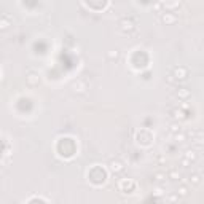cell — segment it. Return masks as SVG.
Returning a JSON list of instances; mask_svg holds the SVG:
<instances>
[{
  "instance_id": "cell-14",
  "label": "cell",
  "mask_w": 204,
  "mask_h": 204,
  "mask_svg": "<svg viewBox=\"0 0 204 204\" xmlns=\"http://www.w3.org/2000/svg\"><path fill=\"white\" fill-rule=\"evenodd\" d=\"M169 177H171V179H172V180H176V179H179V172H177V171H171V172H169Z\"/></svg>"
},
{
  "instance_id": "cell-16",
  "label": "cell",
  "mask_w": 204,
  "mask_h": 204,
  "mask_svg": "<svg viewBox=\"0 0 204 204\" xmlns=\"http://www.w3.org/2000/svg\"><path fill=\"white\" fill-rule=\"evenodd\" d=\"M176 140L177 142H183V140H185V136H183V134H177V132H176Z\"/></svg>"
},
{
  "instance_id": "cell-12",
  "label": "cell",
  "mask_w": 204,
  "mask_h": 204,
  "mask_svg": "<svg viewBox=\"0 0 204 204\" xmlns=\"http://www.w3.org/2000/svg\"><path fill=\"white\" fill-rule=\"evenodd\" d=\"M174 118H176V120H182V118H183L182 110H174Z\"/></svg>"
},
{
  "instance_id": "cell-17",
  "label": "cell",
  "mask_w": 204,
  "mask_h": 204,
  "mask_svg": "<svg viewBox=\"0 0 204 204\" xmlns=\"http://www.w3.org/2000/svg\"><path fill=\"white\" fill-rule=\"evenodd\" d=\"M156 180H158V182H161V180H164V174H156Z\"/></svg>"
},
{
  "instance_id": "cell-8",
  "label": "cell",
  "mask_w": 204,
  "mask_h": 204,
  "mask_svg": "<svg viewBox=\"0 0 204 204\" xmlns=\"http://www.w3.org/2000/svg\"><path fill=\"white\" fill-rule=\"evenodd\" d=\"M163 3H164V7H166V8H174V7L179 5V0H164Z\"/></svg>"
},
{
  "instance_id": "cell-9",
  "label": "cell",
  "mask_w": 204,
  "mask_h": 204,
  "mask_svg": "<svg viewBox=\"0 0 204 204\" xmlns=\"http://www.w3.org/2000/svg\"><path fill=\"white\" fill-rule=\"evenodd\" d=\"M190 182L193 183V185H199L201 183V176L199 174H193V176L190 177Z\"/></svg>"
},
{
  "instance_id": "cell-11",
  "label": "cell",
  "mask_w": 204,
  "mask_h": 204,
  "mask_svg": "<svg viewBox=\"0 0 204 204\" xmlns=\"http://www.w3.org/2000/svg\"><path fill=\"white\" fill-rule=\"evenodd\" d=\"M190 96V91H187L185 88H182V89H179V97H182V99H185V97Z\"/></svg>"
},
{
  "instance_id": "cell-5",
  "label": "cell",
  "mask_w": 204,
  "mask_h": 204,
  "mask_svg": "<svg viewBox=\"0 0 204 204\" xmlns=\"http://www.w3.org/2000/svg\"><path fill=\"white\" fill-rule=\"evenodd\" d=\"M196 158H198V155H196L195 150H188V152L185 153V159H188V161H195Z\"/></svg>"
},
{
  "instance_id": "cell-10",
  "label": "cell",
  "mask_w": 204,
  "mask_h": 204,
  "mask_svg": "<svg viewBox=\"0 0 204 204\" xmlns=\"http://www.w3.org/2000/svg\"><path fill=\"white\" fill-rule=\"evenodd\" d=\"M188 195V188L185 187V185H182V187L177 190V196H187Z\"/></svg>"
},
{
  "instance_id": "cell-1",
  "label": "cell",
  "mask_w": 204,
  "mask_h": 204,
  "mask_svg": "<svg viewBox=\"0 0 204 204\" xmlns=\"http://www.w3.org/2000/svg\"><path fill=\"white\" fill-rule=\"evenodd\" d=\"M123 163L120 161V159H113V161H110V169L113 171V172H120V171H123Z\"/></svg>"
},
{
  "instance_id": "cell-3",
  "label": "cell",
  "mask_w": 204,
  "mask_h": 204,
  "mask_svg": "<svg viewBox=\"0 0 204 204\" xmlns=\"http://www.w3.org/2000/svg\"><path fill=\"white\" fill-rule=\"evenodd\" d=\"M27 81L30 85H38V83H40V77H38L37 73L32 72V73H29V75H27Z\"/></svg>"
},
{
  "instance_id": "cell-13",
  "label": "cell",
  "mask_w": 204,
  "mask_h": 204,
  "mask_svg": "<svg viewBox=\"0 0 204 204\" xmlns=\"http://www.w3.org/2000/svg\"><path fill=\"white\" fill-rule=\"evenodd\" d=\"M179 131H180V126L177 125V123L171 125V132H174V134H176V132H179Z\"/></svg>"
},
{
  "instance_id": "cell-2",
  "label": "cell",
  "mask_w": 204,
  "mask_h": 204,
  "mask_svg": "<svg viewBox=\"0 0 204 204\" xmlns=\"http://www.w3.org/2000/svg\"><path fill=\"white\" fill-rule=\"evenodd\" d=\"M136 187V183L132 182V180H121L120 183H118V188H120L121 191H125V188H134Z\"/></svg>"
},
{
  "instance_id": "cell-7",
  "label": "cell",
  "mask_w": 204,
  "mask_h": 204,
  "mask_svg": "<svg viewBox=\"0 0 204 204\" xmlns=\"http://www.w3.org/2000/svg\"><path fill=\"white\" fill-rule=\"evenodd\" d=\"M163 21L166 22V24H172V22L176 21V16H172V14L166 13V14H164V16H163Z\"/></svg>"
},
{
  "instance_id": "cell-4",
  "label": "cell",
  "mask_w": 204,
  "mask_h": 204,
  "mask_svg": "<svg viewBox=\"0 0 204 204\" xmlns=\"http://www.w3.org/2000/svg\"><path fill=\"white\" fill-rule=\"evenodd\" d=\"M179 73H180V77H179L180 80H183V78H187V77H188V70L185 69V67H177V69H176V75H179Z\"/></svg>"
},
{
  "instance_id": "cell-6",
  "label": "cell",
  "mask_w": 204,
  "mask_h": 204,
  "mask_svg": "<svg viewBox=\"0 0 204 204\" xmlns=\"http://www.w3.org/2000/svg\"><path fill=\"white\" fill-rule=\"evenodd\" d=\"M72 88H73V91H78V93H83V91L86 89V86H85L81 81H78V83H73Z\"/></svg>"
},
{
  "instance_id": "cell-15",
  "label": "cell",
  "mask_w": 204,
  "mask_h": 204,
  "mask_svg": "<svg viewBox=\"0 0 204 204\" xmlns=\"http://www.w3.org/2000/svg\"><path fill=\"white\" fill-rule=\"evenodd\" d=\"M8 26H10V21H0V29L3 30V29H8Z\"/></svg>"
},
{
  "instance_id": "cell-18",
  "label": "cell",
  "mask_w": 204,
  "mask_h": 204,
  "mask_svg": "<svg viewBox=\"0 0 204 204\" xmlns=\"http://www.w3.org/2000/svg\"><path fill=\"white\" fill-rule=\"evenodd\" d=\"M108 58H112V59H113V58H118V53H117V51H115V53H108Z\"/></svg>"
}]
</instances>
